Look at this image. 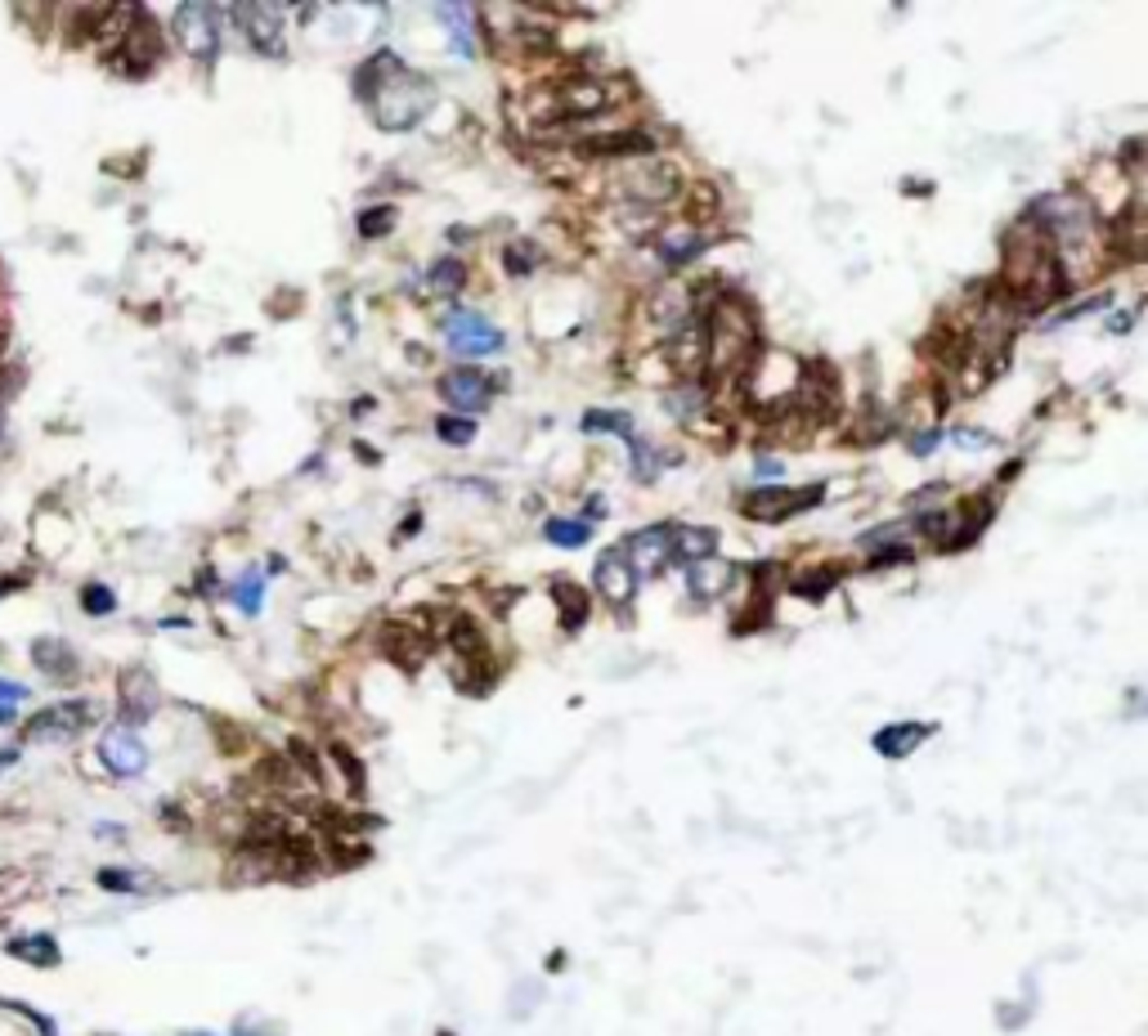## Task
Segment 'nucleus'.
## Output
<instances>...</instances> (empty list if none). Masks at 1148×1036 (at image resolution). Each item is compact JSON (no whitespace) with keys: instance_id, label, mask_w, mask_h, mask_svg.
<instances>
[{"instance_id":"423d86ee","label":"nucleus","mask_w":1148,"mask_h":1036,"mask_svg":"<svg viewBox=\"0 0 1148 1036\" xmlns=\"http://www.w3.org/2000/svg\"><path fill=\"white\" fill-rule=\"evenodd\" d=\"M171 28H175V41H180V49L189 59H216L220 55V18L212 5H180L171 18Z\"/></svg>"},{"instance_id":"a19ab883","label":"nucleus","mask_w":1148,"mask_h":1036,"mask_svg":"<svg viewBox=\"0 0 1148 1036\" xmlns=\"http://www.w3.org/2000/svg\"><path fill=\"white\" fill-rule=\"evenodd\" d=\"M18 718V704H0V727H10Z\"/></svg>"},{"instance_id":"4c0bfd02","label":"nucleus","mask_w":1148,"mask_h":1036,"mask_svg":"<svg viewBox=\"0 0 1148 1036\" xmlns=\"http://www.w3.org/2000/svg\"><path fill=\"white\" fill-rule=\"evenodd\" d=\"M333 758H337V763L346 768V780H350V786H354V790H364V768L354 763V754H350L346 745H333Z\"/></svg>"},{"instance_id":"c756f323","label":"nucleus","mask_w":1148,"mask_h":1036,"mask_svg":"<svg viewBox=\"0 0 1148 1036\" xmlns=\"http://www.w3.org/2000/svg\"><path fill=\"white\" fill-rule=\"evenodd\" d=\"M436 436H440L445 444H453V449H457V444H467V440L476 436V422H471V418L440 413V418H436Z\"/></svg>"},{"instance_id":"6e6552de","label":"nucleus","mask_w":1148,"mask_h":1036,"mask_svg":"<svg viewBox=\"0 0 1148 1036\" xmlns=\"http://www.w3.org/2000/svg\"><path fill=\"white\" fill-rule=\"evenodd\" d=\"M445 341H449L453 355L476 360V355H494L503 346V333L476 310H453V319L445 323Z\"/></svg>"},{"instance_id":"f257e3e1","label":"nucleus","mask_w":1148,"mask_h":1036,"mask_svg":"<svg viewBox=\"0 0 1148 1036\" xmlns=\"http://www.w3.org/2000/svg\"><path fill=\"white\" fill-rule=\"evenodd\" d=\"M354 94H360V104L377 117L381 131H408V126H418L422 113L436 104L431 82L418 77L413 68H404L395 55H387V49L354 72Z\"/></svg>"},{"instance_id":"37998d69","label":"nucleus","mask_w":1148,"mask_h":1036,"mask_svg":"<svg viewBox=\"0 0 1148 1036\" xmlns=\"http://www.w3.org/2000/svg\"><path fill=\"white\" fill-rule=\"evenodd\" d=\"M10 763H18V745L14 749H0V768H10Z\"/></svg>"},{"instance_id":"0eeeda50","label":"nucleus","mask_w":1148,"mask_h":1036,"mask_svg":"<svg viewBox=\"0 0 1148 1036\" xmlns=\"http://www.w3.org/2000/svg\"><path fill=\"white\" fill-rule=\"evenodd\" d=\"M826 498V485H808V490H785V485H762L745 498V512L754 521H785V516H799L808 508Z\"/></svg>"},{"instance_id":"f704fd0d","label":"nucleus","mask_w":1148,"mask_h":1036,"mask_svg":"<svg viewBox=\"0 0 1148 1036\" xmlns=\"http://www.w3.org/2000/svg\"><path fill=\"white\" fill-rule=\"evenodd\" d=\"M628 449H633V476H637V480H646V485H651V480L659 476V458H655V449H651L646 440H628Z\"/></svg>"},{"instance_id":"9d476101","label":"nucleus","mask_w":1148,"mask_h":1036,"mask_svg":"<svg viewBox=\"0 0 1148 1036\" xmlns=\"http://www.w3.org/2000/svg\"><path fill=\"white\" fill-rule=\"evenodd\" d=\"M624 557H628L633 574L655 579L659 570L673 561V525H646V529H637V535L624 543Z\"/></svg>"},{"instance_id":"aec40b11","label":"nucleus","mask_w":1148,"mask_h":1036,"mask_svg":"<svg viewBox=\"0 0 1148 1036\" xmlns=\"http://www.w3.org/2000/svg\"><path fill=\"white\" fill-rule=\"evenodd\" d=\"M929 736H933L929 723H888V727L875 731V749L884 758H906L911 749H920Z\"/></svg>"},{"instance_id":"b1692460","label":"nucleus","mask_w":1148,"mask_h":1036,"mask_svg":"<svg viewBox=\"0 0 1148 1036\" xmlns=\"http://www.w3.org/2000/svg\"><path fill=\"white\" fill-rule=\"evenodd\" d=\"M381 642H387V651H391V655H399V660H404L408 669H418V665H422V655H426V642L408 633V624H395V628H387V638H381Z\"/></svg>"},{"instance_id":"1a4fd4ad","label":"nucleus","mask_w":1148,"mask_h":1036,"mask_svg":"<svg viewBox=\"0 0 1148 1036\" xmlns=\"http://www.w3.org/2000/svg\"><path fill=\"white\" fill-rule=\"evenodd\" d=\"M498 386L503 382H498V377H490L484 368H453V373L440 377L445 404H449V409H463V418H467V409H484V404L498 395Z\"/></svg>"},{"instance_id":"72a5a7b5","label":"nucleus","mask_w":1148,"mask_h":1036,"mask_svg":"<svg viewBox=\"0 0 1148 1036\" xmlns=\"http://www.w3.org/2000/svg\"><path fill=\"white\" fill-rule=\"evenodd\" d=\"M700 409H704V391H700L696 382H686L682 391L669 395V413H673V418H696Z\"/></svg>"},{"instance_id":"393cba45","label":"nucleus","mask_w":1148,"mask_h":1036,"mask_svg":"<svg viewBox=\"0 0 1148 1036\" xmlns=\"http://www.w3.org/2000/svg\"><path fill=\"white\" fill-rule=\"evenodd\" d=\"M543 535H548V543H556V548H579V543H588V539H593V525H588V521H561V516H552V521L543 525Z\"/></svg>"},{"instance_id":"4468645a","label":"nucleus","mask_w":1148,"mask_h":1036,"mask_svg":"<svg viewBox=\"0 0 1148 1036\" xmlns=\"http://www.w3.org/2000/svg\"><path fill=\"white\" fill-rule=\"evenodd\" d=\"M247 41L261 49V55H284V10L278 5H238L234 10Z\"/></svg>"},{"instance_id":"7c9ffc66","label":"nucleus","mask_w":1148,"mask_h":1036,"mask_svg":"<svg viewBox=\"0 0 1148 1036\" xmlns=\"http://www.w3.org/2000/svg\"><path fill=\"white\" fill-rule=\"evenodd\" d=\"M440 23L453 32V49L457 55H471V32H467V10L457 5H440Z\"/></svg>"},{"instance_id":"ddd939ff","label":"nucleus","mask_w":1148,"mask_h":1036,"mask_svg":"<svg viewBox=\"0 0 1148 1036\" xmlns=\"http://www.w3.org/2000/svg\"><path fill=\"white\" fill-rule=\"evenodd\" d=\"M665 355L673 364V373H682L686 382H696V373L704 368L709 360V337H704V323L700 319H686L682 327H673L669 341H665Z\"/></svg>"},{"instance_id":"6ab92c4d","label":"nucleus","mask_w":1148,"mask_h":1036,"mask_svg":"<svg viewBox=\"0 0 1148 1036\" xmlns=\"http://www.w3.org/2000/svg\"><path fill=\"white\" fill-rule=\"evenodd\" d=\"M704 557H718V529H709V525H673V561L696 566Z\"/></svg>"},{"instance_id":"f3484780","label":"nucleus","mask_w":1148,"mask_h":1036,"mask_svg":"<svg viewBox=\"0 0 1148 1036\" xmlns=\"http://www.w3.org/2000/svg\"><path fill=\"white\" fill-rule=\"evenodd\" d=\"M32 665L55 682V687H68V682L82 677V660H76V651L63 638H37L32 642Z\"/></svg>"},{"instance_id":"c03bdc74","label":"nucleus","mask_w":1148,"mask_h":1036,"mask_svg":"<svg viewBox=\"0 0 1148 1036\" xmlns=\"http://www.w3.org/2000/svg\"><path fill=\"white\" fill-rule=\"evenodd\" d=\"M14 588H18V579H14V574H10V579H0V597L14 593Z\"/></svg>"},{"instance_id":"49530a36","label":"nucleus","mask_w":1148,"mask_h":1036,"mask_svg":"<svg viewBox=\"0 0 1148 1036\" xmlns=\"http://www.w3.org/2000/svg\"><path fill=\"white\" fill-rule=\"evenodd\" d=\"M0 444H5V409H0Z\"/></svg>"},{"instance_id":"f03ea898","label":"nucleus","mask_w":1148,"mask_h":1036,"mask_svg":"<svg viewBox=\"0 0 1148 1036\" xmlns=\"http://www.w3.org/2000/svg\"><path fill=\"white\" fill-rule=\"evenodd\" d=\"M704 337H709V360L704 364H713V373L745 377L758 364V319H754V310L745 306L741 296L713 301Z\"/></svg>"},{"instance_id":"a878e982","label":"nucleus","mask_w":1148,"mask_h":1036,"mask_svg":"<svg viewBox=\"0 0 1148 1036\" xmlns=\"http://www.w3.org/2000/svg\"><path fill=\"white\" fill-rule=\"evenodd\" d=\"M583 432L597 436V432H615L624 440H633V418L628 413H606V409H593V413H583Z\"/></svg>"},{"instance_id":"c85d7f7f","label":"nucleus","mask_w":1148,"mask_h":1036,"mask_svg":"<svg viewBox=\"0 0 1148 1036\" xmlns=\"http://www.w3.org/2000/svg\"><path fill=\"white\" fill-rule=\"evenodd\" d=\"M234 601H238V611H243V615H257V611H261V601H265V579H261V574H243V579H238V588H234Z\"/></svg>"},{"instance_id":"4be33fe9","label":"nucleus","mask_w":1148,"mask_h":1036,"mask_svg":"<svg viewBox=\"0 0 1148 1036\" xmlns=\"http://www.w3.org/2000/svg\"><path fill=\"white\" fill-rule=\"evenodd\" d=\"M14 960H28V965H37V969H55L59 965V943L49 938V933H18V938H10V947H5Z\"/></svg>"},{"instance_id":"5701e85b","label":"nucleus","mask_w":1148,"mask_h":1036,"mask_svg":"<svg viewBox=\"0 0 1148 1036\" xmlns=\"http://www.w3.org/2000/svg\"><path fill=\"white\" fill-rule=\"evenodd\" d=\"M552 597L561 605V624H566L570 633H579L583 619H588V593H583L579 584H566V579H561V584H552Z\"/></svg>"},{"instance_id":"2f4dec72","label":"nucleus","mask_w":1148,"mask_h":1036,"mask_svg":"<svg viewBox=\"0 0 1148 1036\" xmlns=\"http://www.w3.org/2000/svg\"><path fill=\"white\" fill-rule=\"evenodd\" d=\"M95 879H99V889H108V893H140L144 889V879L135 871H121V866H104Z\"/></svg>"},{"instance_id":"ea45409f","label":"nucleus","mask_w":1148,"mask_h":1036,"mask_svg":"<svg viewBox=\"0 0 1148 1036\" xmlns=\"http://www.w3.org/2000/svg\"><path fill=\"white\" fill-rule=\"evenodd\" d=\"M892 561H911V548H884L880 557H871L875 570H880V566H892Z\"/></svg>"},{"instance_id":"bb28decb","label":"nucleus","mask_w":1148,"mask_h":1036,"mask_svg":"<svg viewBox=\"0 0 1148 1036\" xmlns=\"http://www.w3.org/2000/svg\"><path fill=\"white\" fill-rule=\"evenodd\" d=\"M426 283L436 288V292H457V288L467 283V265L453 261V257L449 261H436V265H431V274H426Z\"/></svg>"},{"instance_id":"39448f33","label":"nucleus","mask_w":1148,"mask_h":1036,"mask_svg":"<svg viewBox=\"0 0 1148 1036\" xmlns=\"http://www.w3.org/2000/svg\"><path fill=\"white\" fill-rule=\"evenodd\" d=\"M117 49L121 55L113 59V68L121 72V77H148V72L158 68V59H162V37H158V28H152V18L135 10L131 28L121 32Z\"/></svg>"},{"instance_id":"473e14b6","label":"nucleus","mask_w":1148,"mask_h":1036,"mask_svg":"<svg viewBox=\"0 0 1148 1036\" xmlns=\"http://www.w3.org/2000/svg\"><path fill=\"white\" fill-rule=\"evenodd\" d=\"M82 611L86 615H113L117 611V593L108 584H86L82 588Z\"/></svg>"},{"instance_id":"a211bd4d","label":"nucleus","mask_w":1148,"mask_h":1036,"mask_svg":"<svg viewBox=\"0 0 1148 1036\" xmlns=\"http://www.w3.org/2000/svg\"><path fill=\"white\" fill-rule=\"evenodd\" d=\"M610 99H615V90L601 86V82H570V86L556 90V113H566V117H597L601 108H610Z\"/></svg>"},{"instance_id":"79ce46f5","label":"nucleus","mask_w":1148,"mask_h":1036,"mask_svg":"<svg viewBox=\"0 0 1148 1036\" xmlns=\"http://www.w3.org/2000/svg\"><path fill=\"white\" fill-rule=\"evenodd\" d=\"M758 471L762 476H781V463L776 458H758Z\"/></svg>"},{"instance_id":"20e7f679","label":"nucleus","mask_w":1148,"mask_h":1036,"mask_svg":"<svg viewBox=\"0 0 1148 1036\" xmlns=\"http://www.w3.org/2000/svg\"><path fill=\"white\" fill-rule=\"evenodd\" d=\"M95 723H99L95 700H59V704H45V710H37L23 723V741H32V745L72 741V736H82V731H90Z\"/></svg>"},{"instance_id":"cd10ccee","label":"nucleus","mask_w":1148,"mask_h":1036,"mask_svg":"<svg viewBox=\"0 0 1148 1036\" xmlns=\"http://www.w3.org/2000/svg\"><path fill=\"white\" fill-rule=\"evenodd\" d=\"M354 230H360L364 238H381L387 230H395V207H368L354 216Z\"/></svg>"},{"instance_id":"412c9836","label":"nucleus","mask_w":1148,"mask_h":1036,"mask_svg":"<svg viewBox=\"0 0 1148 1036\" xmlns=\"http://www.w3.org/2000/svg\"><path fill=\"white\" fill-rule=\"evenodd\" d=\"M731 561H723V557H704V561H696V566H686V588H692V597H723L727 593V584H731Z\"/></svg>"},{"instance_id":"2eb2a0df","label":"nucleus","mask_w":1148,"mask_h":1036,"mask_svg":"<svg viewBox=\"0 0 1148 1036\" xmlns=\"http://www.w3.org/2000/svg\"><path fill=\"white\" fill-rule=\"evenodd\" d=\"M597 593L615 605V611H628V601L637 593V574H633V566L624 557V548H610L606 557L597 561Z\"/></svg>"},{"instance_id":"9b49d317","label":"nucleus","mask_w":1148,"mask_h":1036,"mask_svg":"<svg viewBox=\"0 0 1148 1036\" xmlns=\"http://www.w3.org/2000/svg\"><path fill=\"white\" fill-rule=\"evenodd\" d=\"M99 763L121 780H135L148 768V749L131 727H113V731H104V741H99Z\"/></svg>"},{"instance_id":"a18cd8bd","label":"nucleus","mask_w":1148,"mask_h":1036,"mask_svg":"<svg viewBox=\"0 0 1148 1036\" xmlns=\"http://www.w3.org/2000/svg\"><path fill=\"white\" fill-rule=\"evenodd\" d=\"M5 346H10V327L0 323V355H5Z\"/></svg>"},{"instance_id":"de8ad7c7","label":"nucleus","mask_w":1148,"mask_h":1036,"mask_svg":"<svg viewBox=\"0 0 1148 1036\" xmlns=\"http://www.w3.org/2000/svg\"><path fill=\"white\" fill-rule=\"evenodd\" d=\"M185 1036H207V1032H185Z\"/></svg>"},{"instance_id":"dca6fc26","label":"nucleus","mask_w":1148,"mask_h":1036,"mask_svg":"<svg viewBox=\"0 0 1148 1036\" xmlns=\"http://www.w3.org/2000/svg\"><path fill=\"white\" fill-rule=\"evenodd\" d=\"M704 247V234L696 230L692 220H678V224H665V230H655V251L665 269H682L686 261H696Z\"/></svg>"},{"instance_id":"7ed1b4c3","label":"nucleus","mask_w":1148,"mask_h":1036,"mask_svg":"<svg viewBox=\"0 0 1148 1036\" xmlns=\"http://www.w3.org/2000/svg\"><path fill=\"white\" fill-rule=\"evenodd\" d=\"M673 193H682V180H678V166L659 162V158H633L620 175H615V198L633 202V207H659V202H669Z\"/></svg>"},{"instance_id":"c9c22d12","label":"nucleus","mask_w":1148,"mask_h":1036,"mask_svg":"<svg viewBox=\"0 0 1148 1036\" xmlns=\"http://www.w3.org/2000/svg\"><path fill=\"white\" fill-rule=\"evenodd\" d=\"M834 570H822V574H808V579H795V584H789V593H799V597H812V601H822L830 588H834Z\"/></svg>"},{"instance_id":"58836bf2","label":"nucleus","mask_w":1148,"mask_h":1036,"mask_svg":"<svg viewBox=\"0 0 1148 1036\" xmlns=\"http://www.w3.org/2000/svg\"><path fill=\"white\" fill-rule=\"evenodd\" d=\"M32 691L23 687V682H10V677H0V704H23Z\"/></svg>"},{"instance_id":"e433bc0d","label":"nucleus","mask_w":1148,"mask_h":1036,"mask_svg":"<svg viewBox=\"0 0 1148 1036\" xmlns=\"http://www.w3.org/2000/svg\"><path fill=\"white\" fill-rule=\"evenodd\" d=\"M503 265H507V269H512L517 279H521V274H529L534 265H539V251H534L529 243H512V247L503 251Z\"/></svg>"},{"instance_id":"f8f14e48","label":"nucleus","mask_w":1148,"mask_h":1036,"mask_svg":"<svg viewBox=\"0 0 1148 1036\" xmlns=\"http://www.w3.org/2000/svg\"><path fill=\"white\" fill-rule=\"evenodd\" d=\"M117 691H121V727H140L148 723L152 714H158V704H162V691H158V682H152L148 669H126L121 682H117Z\"/></svg>"}]
</instances>
